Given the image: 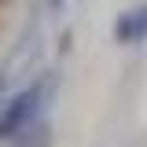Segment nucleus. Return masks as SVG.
I'll use <instances>...</instances> for the list:
<instances>
[{"instance_id":"obj_5","label":"nucleus","mask_w":147,"mask_h":147,"mask_svg":"<svg viewBox=\"0 0 147 147\" xmlns=\"http://www.w3.org/2000/svg\"><path fill=\"white\" fill-rule=\"evenodd\" d=\"M52 4H63V0H52Z\"/></svg>"},{"instance_id":"obj_3","label":"nucleus","mask_w":147,"mask_h":147,"mask_svg":"<svg viewBox=\"0 0 147 147\" xmlns=\"http://www.w3.org/2000/svg\"><path fill=\"white\" fill-rule=\"evenodd\" d=\"M48 144H52V129L40 121V125L33 129V144H30V136H26V140H22L18 147H48Z\"/></svg>"},{"instance_id":"obj_2","label":"nucleus","mask_w":147,"mask_h":147,"mask_svg":"<svg viewBox=\"0 0 147 147\" xmlns=\"http://www.w3.org/2000/svg\"><path fill=\"white\" fill-rule=\"evenodd\" d=\"M114 40H118V44L147 40V7H136V11L118 15V22H114Z\"/></svg>"},{"instance_id":"obj_4","label":"nucleus","mask_w":147,"mask_h":147,"mask_svg":"<svg viewBox=\"0 0 147 147\" xmlns=\"http://www.w3.org/2000/svg\"><path fill=\"white\" fill-rule=\"evenodd\" d=\"M0 88H4V77H0Z\"/></svg>"},{"instance_id":"obj_1","label":"nucleus","mask_w":147,"mask_h":147,"mask_svg":"<svg viewBox=\"0 0 147 147\" xmlns=\"http://www.w3.org/2000/svg\"><path fill=\"white\" fill-rule=\"evenodd\" d=\"M40 92H44V81H37V85H30V88H22L15 99L4 107V114H0V140H11V136L22 132V129H30L37 107H40Z\"/></svg>"}]
</instances>
